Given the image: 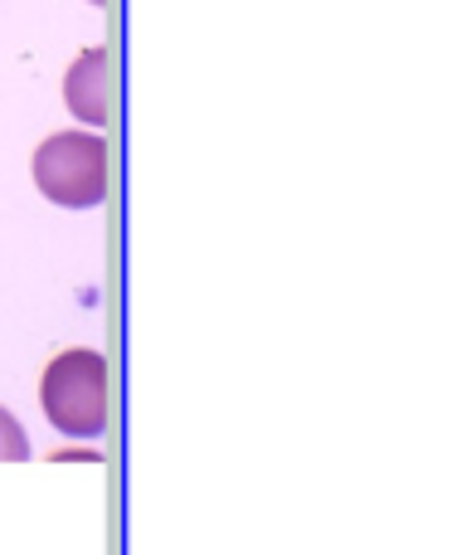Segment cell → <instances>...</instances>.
<instances>
[{"label":"cell","mask_w":457,"mask_h":555,"mask_svg":"<svg viewBox=\"0 0 457 555\" xmlns=\"http://www.w3.org/2000/svg\"><path fill=\"white\" fill-rule=\"evenodd\" d=\"M64 98H68V113H74L78 122H88V127L107 122V54L103 49H88V54L74 59Z\"/></svg>","instance_id":"3957f363"},{"label":"cell","mask_w":457,"mask_h":555,"mask_svg":"<svg viewBox=\"0 0 457 555\" xmlns=\"http://www.w3.org/2000/svg\"><path fill=\"white\" fill-rule=\"evenodd\" d=\"M35 185L64 210H93L107 195V142L97 132H54L35 152Z\"/></svg>","instance_id":"7a4b0ae2"},{"label":"cell","mask_w":457,"mask_h":555,"mask_svg":"<svg viewBox=\"0 0 457 555\" xmlns=\"http://www.w3.org/2000/svg\"><path fill=\"white\" fill-rule=\"evenodd\" d=\"M44 420L68 439H97L107 429V361L97 351H64L39 385Z\"/></svg>","instance_id":"6da1fadb"},{"label":"cell","mask_w":457,"mask_h":555,"mask_svg":"<svg viewBox=\"0 0 457 555\" xmlns=\"http://www.w3.org/2000/svg\"><path fill=\"white\" fill-rule=\"evenodd\" d=\"M29 459V439L19 429V420L10 410H0V463H25Z\"/></svg>","instance_id":"277c9868"}]
</instances>
